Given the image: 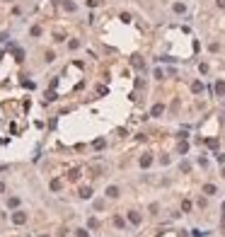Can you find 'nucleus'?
Masks as SVG:
<instances>
[{
    "mask_svg": "<svg viewBox=\"0 0 225 237\" xmlns=\"http://www.w3.org/2000/svg\"><path fill=\"white\" fill-rule=\"evenodd\" d=\"M218 7H225V0H218Z\"/></svg>",
    "mask_w": 225,
    "mask_h": 237,
    "instance_id": "obj_1",
    "label": "nucleus"
}]
</instances>
